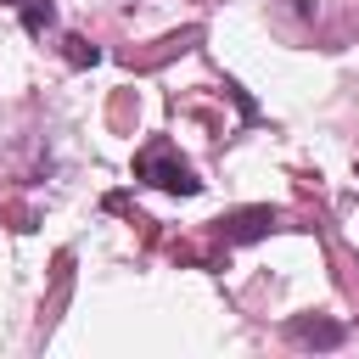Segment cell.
I'll return each instance as SVG.
<instances>
[{
  "label": "cell",
  "mask_w": 359,
  "mask_h": 359,
  "mask_svg": "<svg viewBox=\"0 0 359 359\" xmlns=\"http://www.w3.org/2000/svg\"><path fill=\"white\" fill-rule=\"evenodd\" d=\"M286 337H292L297 348H337V342H342V325L325 320V314H297V320L286 325Z\"/></svg>",
  "instance_id": "obj_3"
},
{
  "label": "cell",
  "mask_w": 359,
  "mask_h": 359,
  "mask_svg": "<svg viewBox=\"0 0 359 359\" xmlns=\"http://www.w3.org/2000/svg\"><path fill=\"white\" fill-rule=\"evenodd\" d=\"M17 11H22V28H34V34L50 22V0H22Z\"/></svg>",
  "instance_id": "obj_4"
},
{
  "label": "cell",
  "mask_w": 359,
  "mask_h": 359,
  "mask_svg": "<svg viewBox=\"0 0 359 359\" xmlns=\"http://www.w3.org/2000/svg\"><path fill=\"white\" fill-rule=\"evenodd\" d=\"M95 56H101L95 45H84V39H67V62H79V67H84V62H95Z\"/></svg>",
  "instance_id": "obj_5"
},
{
  "label": "cell",
  "mask_w": 359,
  "mask_h": 359,
  "mask_svg": "<svg viewBox=\"0 0 359 359\" xmlns=\"http://www.w3.org/2000/svg\"><path fill=\"white\" fill-rule=\"evenodd\" d=\"M275 230V208H241L230 219H219V241L224 247H241V241H258Z\"/></svg>",
  "instance_id": "obj_2"
},
{
  "label": "cell",
  "mask_w": 359,
  "mask_h": 359,
  "mask_svg": "<svg viewBox=\"0 0 359 359\" xmlns=\"http://www.w3.org/2000/svg\"><path fill=\"white\" fill-rule=\"evenodd\" d=\"M6 6H22V0H6Z\"/></svg>",
  "instance_id": "obj_6"
},
{
  "label": "cell",
  "mask_w": 359,
  "mask_h": 359,
  "mask_svg": "<svg viewBox=\"0 0 359 359\" xmlns=\"http://www.w3.org/2000/svg\"><path fill=\"white\" fill-rule=\"evenodd\" d=\"M135 180L157 185V191H174V196H196L202 191V180L191 174V163L174 151V140H146L135 151Z\"/></svg>",
  "instance_id": "obj_1"
}]
</instances>
